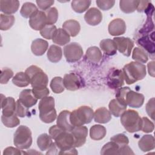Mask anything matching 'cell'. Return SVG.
Listing matches in <instances>:
<instances>
[{
  "label": "cell",
  "instance_id": "cell-1",
  "mask_svg": "<svg viewBox=\"0 0 155 155\" xmlns=\"http://www.w3.org/2000/svg\"><path fill=\"white\" fill-rule=\"evenodd\" d=\"M122 72L125 81L128 85L143 79L147 74L145 65L136 61L126 64L123 67Z\"/></svg>",
  "mask_w": 155,
  "mask_h": 155
},
{
  "label": "cell",
  "instance_id": "cell-2",
  "mask_svg": "<svg viewBox=\"0 0 155 155\" xmlns=\"http://www.w3.org/2000/svg\"><path fill=\"white\" fill-rule=\"evenodd\" d=\"M39 118L45 123L53 122L57 117L54 108V99L52 96H46L41 99L39 103Z\"/></svg>",
  "mask_w": 155,
  "mask_h": 155
},
{
  "label": "cell",
  "instance_id": "cell-3",
  "mask_svg": "<svg viewBox=\"0 0 155 155\" xmlns=\"http://www.w3.org/2000/svg\"><path fill=\"white\" fill-rule=\"evenodd\" d=\"M120 122L129 133L137 132L141 129L142 118L134 110H125L120 116Z\"/></svg>",
  "mask_w": 155,
  "mask_h": 155
},
{
  "label": "cell",
  "instance_id": "cell-4",
  "mask_svg": "<svg viewBox=\"0 0 155 155\" xmlns=\"http://www.w3.org/2000/svg\"><path fill=\"white\" fill-rule=\"evenodd\" d=\"M94 117V111L88 106H81L71 112L70 121L74 127L84 125L91 122Z\"/></svg>",
  "mask_w": 155,
  "mask_h": 155
},
{
  "label": "cell",
  "instance_id": "cell-5",
  "mask_svg": "<svg viewBox=\"0 0 155 155\" xmlns=\"http://www.w3.org/2000/svg\"><path fill=\"white\" fill-rule=\"evenodd\" d=\"M28 76L30 84L33 88L47 87L48 82V78L44 71L36 65H32L28 67L25 71Z\"/></svg>",
  "mask_w": 155,
  "mask_h": 155
},
{
  "label": "cell",
  "instance_id": "cell-6",
  "mask_svg": "<svg viewBox=\"0 0 155 155\" xmlns=\"http://www.w3.org/2000/svg\"><path fill=\"white\" fill-rule=\"evenodd\" d=\"M13 143L17 148L20 149L30 148L32 143L30 129L25 125L19 126L14 134Z\"/></svg>",
  "mask_w": 155,
  "mask_h": 155
},
{
  "label": "cell",
  "instance_id": "cell-7",
  "mask_svg": "<svg viewBox=\"0 0 155 155\" xmlns=\"http://www.w3.org/2000/svg\"><path fill=\"white\" fill-rule=\"evenodd\" d=\"M54 140V143L59 150V154H64L67 150L74 147V139L70 131H64L57 136Z\"/></svg>",
  "mask_w": 155,
  "mask_h": 155
},
{
  "label": "cell",
  "instance_id": "cell-8",
  "mask_svg": "<svg viewBox=\"0 0 155 155\" xmlns=\"http://www.w3.org/2000/svg\"><path fill=\"white\" fill-rule=\"evenodd\" d=\"M82 47L76 42L67 44L64 48V54L66 61L68 62H75L81 59L83 56Z\"/></svg>",
  "mask_w": 155,
  "mask_h": 155
},
{
  "label": "cell",
  "instance_id": "cell-9",
  "mask_svg": "<svg viewBox=\"0 0 155 155\" xmlns=\"http://www.w3.org/2000/svg\"><path fill=\"white\" fill-rule=\"evenodd\" d=\"M117 50L125 56H130L134 47L133 41L129 38L116 37L113 39Z\"/></svg>",
  "mask_w": 155,
  "mask_h": 155
},
{
  "label": "cell",
  "instance_id": "cell-10",
  "mask_svg": "<svg viewBox=\"0 0 155 155\" xmlns=\"http://www.w3.org/2000/svg\"><path fill=\"white\" fill-rule=\"evenodd\" d=\"M124 84V76L122 70L113 69L110 72L107 78V85L111 88L121 87Z\"/></svg>",
  "mask_w": 155,
  "mask_h": 155
},
{
  "label": "cell",
  "instance_id": "cell-11",
  "mask_svg": "<svg viewBox=\"0 0 155 155\" xmlns=\"http://www.w3.org/2000/svg\"><path fill=\"white\" fill-rule=\"evenodd\" d=\"M29 25L35 30H41L47 24V18L45 12L41 10H38L30 18Z\"/></svg>",
  "mask_w": 155,
  "mask_h": 155
},
{
  "label": "cell",
  "instance_id": "cell-12",
  "mask_svg": "<svg viewBox=\"0 0 155 155\" xmlns=\"http://www.w3.org/2000/svg\"><path fill=\"white\" fill-rule=\"evenodd\" d=\"M74 139V147H80L86 142V138L88 135V128L84 125L74 127L70 131Z\"/></svg>",
  "mask_w": 155,
  "mask_h": 155
},
{
  "label": "cell",
  "instance_id": "cell-13",
  "mask_svg": "<svg viewBox=\"0 0 155 155\" xmlns=\"http://www.w3.org/2000/svg\"><path fill=\"white\" fill-rule=\"evenodd\" d=\"M126 24L121 18H116L111 21L108 27L109 33L111 36H119L126 31Z\"/></svg>",
  "mask_w": 155,
  "mask_h": 155
},
{
  "label": "cell",
  "instance_id": "cell-14",
  "mask_svg": "<svg viewBox=\"0 0 155 155\" xmlns=\"http://www.w3.org/2000/svg\"><path fill=\"white\" fill-rule=\"evenodd\" d=\"M144 99V96L142 94L130 89L126 96V104L132 108H139L143 104Z\"/></svg>",
  "mask_w": 155,
  "mask_h": 155
},
{
  "label": "cell",
  "instance_id": "cell-15",
  "mask_svg": "<svg viewBox=\"0 0 155 155\" xmlns=\"http://www.w3.org/2000/svg\"><path fill=\"white\" fill-rule=\"evenodd\" d=\"M84 19L88 25L93 26L97 25L102 20V14L98 8L91 7L85 13Z\"/></svg>",
  "mask_w": 155,
  "mask_h": 155
},
{
  "label": "cell",
  "instance_id": "cell-16",
  "mask_svg": "<svg viewBox=\"0 0 155 155\" xmlns=\"http://www.w3.org/2000/svg\"><path fill=\"white\" fill-rule=\"evenodd\" d=\"M64 85L66 89L70 91H76L80 88L81 82L78 76L74 73H68L64 75Z\"/></svg>",
  "mask_w": 155,
  "mask_h": 155
},
{
  "label": "cell",
  "instance_id": "cell-17",
  "mask_svg": "<svg viewBox=\"0 0 155 155\" xmlns=\"http://www.w3.org/2000/svg\"><path fill=\"white\" fill-rule=\"evenodd\" d=\"M1 108L2 115L9 116L15 113L16 102L12 97H5L1 94Z\"/></svg>",
  "mask_w": 155,
  "mask_h": 155
},
{
  "label": "cell",
  "instance_id": "cell-18",
  "mask_svg": "<svg viewBox=\"0 0 155 155\" xmlns=\"http://www.w3.org/2000/svg\"><path fill=\"white\" fill-rule=\"evenodd\" d=\"M71 112L68 110L62 111L57 117V125L67 131H71L74 126L70 121Z\"/></svg>",
  "mask_w": 155,
  "mask_h": 155
},
{
  "label": "cell",
  "instance_id": "cell-19",
  "mask_svg": "<svg viewBox=\"0 0 155 155\" xmlns=\"http://www.w3.org/2000/svg\"><path fill=\"white\" fill-rule=\"evenodd\" d=\"M19 100L28 108L36 105L38 102V99L34 95L31 89L23 90L19 94Z\"/></svg>",
  "mask_w": 155,
  "mask_h": 155
},
{
  "label": "cell",
  "instance_id": "cell-20",
  "mask_svg": "<svg viewBox=\"0 0 155 155\" xmlns=\"http://www.w3.org/2000/svg\"><path fill=\"white\" fill-rule=\"evenodd\" d=\"M19 7V2L18 0H1V11L6 15H11L16 13Z\"/></svg>",
  "mask_w": 155,
  "mask_h": 155
},
{
  "label": "cell",
  "instance_id": "cell-21",
  "mask_svg": "<svg viewBox=\"0 0 155 155\" xmlns=\"http://www.w3.org/2000/svg\"><path fill=\"white\" fill-rule=\"evenodd\" d=\"M51 39L54 44L63 46L70 42V36L64 29L59 28L56 30Z\"/></svg>",
  "mask_w": 155,
  "mask_h": 155
},
{
  "label": "cell",
  "instance_id": "cell-22",
  "mask_svg": "<svg viewBox=\"0 0 155 155\" xmlns=\"http://www.w3.org/2000/svg\"><path fill=\"white\" fill-rule=\"evenodd\" d=\"M48 47V42L43 39L38 38L34 40L31 45L32 53L36 56H42L47 51Z\"/></svg>",
  "mask_w": 155,
  "mask_h": 155
},
{
  "label": "cell",
  "instance_id": "cell-23",
  "mask_svg": "<svg viewBox=\"0 0 155 155\" xmlns=\"http://www.w3.org/2000/svg\"><path fill=\"white\" fill-rule=\"evenodd\" d=\"M138 145L140 150L143 152L153 150L155 147L154 137L150 134L143 135L139 140Z\"/></svg>",
  "mask_w": 155,
  "mask_h": 155
},
{
  "label": "cell",
  "instance_id": "cell-24",
  "mask_svg": "<svg viewBox=\"0 0 155 155\" xmlns=\"http://www.w3.org/2000/svg\"><path fill=\"white\" fill-rule=\"evenodd\" d=\"M94 121L97 123L106 124L111 119V114L110 111L105 107L97 108L94 113Z\"/></svg>",
  "mask_w": 155,
  "mask_h": 155
},
{
  "label": "cell",
  "instance_id": "cell-25",
  "mask_svg": "<svg viewBox=\"0 0 155 155\" xmlns=\"http://www.w3.org/2000/svg\"><path fill=\"white\" fill-rule=\"evenodd\" d=\"M62 27L63 29L72 37L76 36L81 30L79 22L74 19H70L65 21L62 24Z\"/></svg>",
  "mask_w": 155,
  "mask_h": 155
},
{
  "label": "cell",
  "instance_id": "cell-26",
  "mask_svg": "<svg viewBox=\"0 0 155 155\" xmlns=\"http://www.w3.org/2000/svg\"><path fill=\"white\" fill-rule=\"evenodd\" d=\"M85 56L90 62L93 64L99 63L102 58V54L101 50L96 46L89 47L86 51Z\"/></svg>",
  "mask_w": 155,
  "mask_h": 155
},
{
  "label": "cell",
  "instance_id": "cell-27",
  "mask_svg": "<svg viewBox=\"0 0 155 155\" xmlns=\"http://www.w3.org/2000/svg\"><path fill=\"white\" fill-rule=\"evenodd\" d=\"M109 110L115 117L120 116L122 113L127 110V105L120 103L116 99H112L108 105Z\"/></svg>",
  "mask_w": 155,
  "mask_h": 155
},
{
  "label": "cell",
  "instance_id": "cell-28",
  "mask_svg": "<svg viewBox=\"0 0 155 155\" xmlns=\"http://www.w3.org/2000/svg\"><path fill=\"white\" fill-rule=\"evenodd\" d=\"M100 47L105 54L108 56L114 55L117 52L115 42L111 39H105L100 42Z\"/></svg>",
  "mask_w": 155,
  "mask_h": 155
},
{
  "label": "cell",
  "instance_id": "cell-29",
  "mask_svg": "<svg viewBox=\"0 0 155 155\" xmlns=\"http://www.w3.org/2000/svg\"><path fill=\"white\" fill-rule=\"evenodd\" d=\"M48 59L53 63L58 62L62 58V51L60 47L56 45H51L47 53Z\"/></svg>",
  "mask_w": 155,
  "mask_h": 155
},
{
  "label": "cell",
  "instance_id": "cell-30",
  "mask_svg": "<svg viewBox=\"0 0 155 155\" xmlns=\"http://www.w3.org/2000/svg\"><path fill=\"white\" fill-rule=\"evenodd\" d=\"M106 128L101 125H94L90 130V136L94 140L102 139L106 135Z\"/></svg>",
  "mask_w": 155,
  "mask_h": 155
},
{
  "label": "cell",
  "instance_id": "cell-31",
  "mask_svg": "<svg viewBox=\"0 0 155 155\" xmlns=\"http://www.w3.org/2000/svg\"><path fill=\"white\" fill-rule=\"evenodd\" d=\"M51 137L47 133H43L39 135L37 139V144L41 151L48 150L53 144Z\"/></svg>",
  "mask_w": 155,
  "mask_h": 155
},
{
  "label": "cell",
  "instance_id": "cell-32",
  "mask_svg": "<svg viewBox=\"0 0 155 155\" xmlns=\"http://www.w3.org/2000/svg\"><path fill=\"white\" fill-rule=\"evenodd\" d=\"M13 84L19 87H24L30 84V79L25 72H18L12 79Z\"/></svg>",
  "mask_w": 155,
  "mask_h": 155
},
{
  "label": "cell",
  "instance_id": "cell-33",
  "mask_svg": "<svg viewBox=\"0 0 155 155\" xmlns=\"http://www.w3.org/2000/svg\"><path fill=\"white\" fill-rule=\"evenodd\" d=\"M138 4V1L136 0H121L119 1V7L120 10L125 13H131L136 9Z\"/></svg>",
  "mask_w": 155,
  "mask_h": 155
},
{
  "label": "cell",
  "instance_id": "cell-34",
  "mask_svg": "<svg viewBox=\"0 0 155 155\" xmlns=\"http://www.w3.org/2000/svg\"><path fill=\"white\" fill-rule=\"evenodd\" d=\"M15 21V18L12 15L1 14L0 15V29L1 30H7L10 29Z\"/></svg>",
  "mask_w": 155,
  "mask_h": 155
},
{
  "label": "cell",
  "instance_id": "cell-35",
  "mask_svg": "<svg viewBox=\"0 0 155 155\" xmlns=\"http://www.w3.org/2000/svg\"><path fill=\"white\" fill-rule=\"evenodd\" d=\"M91 2V1L89 0H76L71 1V5L75 12L82 13L89 8Z\"/></svg>",
  "mask_w": 155,
  "mask_h": 155
},
{
  "label": "cell",
  "instance_id": "cell-36",
  "mask_svg": "<svg viewBox=\"0 0 155 155\" xmlns=\"http://www.w3.org/2000/svg\"><path fill=\"white\" fill-rule=\"evenodd\" d=\"M38 10V8L36 5L32 2H27L23 4L20 10V13L22 17L30 18Z\"/></svg>",
  "mask_w": 155,
  "mask_h": 155
},
{
  "label": "cell",
  "instance_id": "cell-37",
  "mask_svg": "<svg viewBox=\"0 0 155 155\" xmlns=\"http://www.w3.org/2000/svg\"><path fill=\"white\" fill-rule=\"evenodd\" d=\"M132 58L136 62L146 63L148 59V54L145 50L140 47H135L132 53Z\"/></svg>",
  "mask_w": 155,
  "mask_h": 155
},
{
  "label": "cell",
  "instance_id": "cell-38",
  "mask_svg": "<svg viewBox=\"0 0 155 155\" xmlns=\"http://www.w3.org/2000/svg\"><path fill=\"white\" fill-rule=\"evenodd\" d=\"M50 88L54 93H61L64 91L65 87L64 85L63 79L60 76L53 78L50 82Z\"/></svg>",
  "mask_w": 155,
  "mask_h": 155
},
{
  "label": "cell",
  "instance_id": "cell-39",
  "mask_svg": "<svg viewBox=\"0 0 155 155\" xmlns=\"http://www.w3.org/2000/svg\"><path fill=\"white\" fill-rule=\"evenodd\" d=\"M1 120L3 124L8 128L15 127L20 124V120L15 113L9 116H5L2 115Z\"/></svg>",
  "mask_w": 155,
  "mask_h": 155
},
{
  "label": "cell",
  "instance_id": "cell-40",
  "mask_svg": "<svg viewBox=\"0 0 155 155\" xmlns=\"http://www.w3.org/2000/svg\"><path fill=\"white\" fill-rule=\"evenodd\" d=\"M119 147L111 141L105 143L101 151V154H119Z\"/></svg>",
  "mask_w": 155,
  "mask_h": 155
},
{
  "label": "cell",
  "instance_id": "cell-41",
  "mask_svg": "<svg viewBox=\"0 0 155 155\" xmlns=\"http://www.w3.org/2000/svg\"><path fill=\"white\" fill-rule=\"evenodd\" d=\"M48 25L54 24L58 18V12L56 7H50L45 12Z\"/></svg>",
  "mask_w": 155,
  "mask_h": 155
},
{
  "label": "cell",
  "instance_id": "cell-42",
  "mask_svg": "<svg viewBox=\"0 0 155 155\" xmlns=\"http://www.w3.org/2000/svg\"><path fill=\"white\" fill-rule=\"evenodd\" d=\"M56 29V27L54 25L47 24L40 30V34L44 38L51 39Z\"/></svg>",
  "mask_w": 155,
  "mask_h": 155
},
{
  "label": "cell",
  "instance_id": "cell-43",
  "mask_svg": "<svg viewBox=\"0 0 155 155\" xmlns=\"http://www.w3.org/2000/svg\"><path fill=\"white\" fill-rule=\"evenodd\" d=\"M110 140L115 142L119 147L127 145L129 143L128 138L124 134H117L110 138Z\"/></svg>",
  "mask_w": 155,
  "mask_h": 155
},
{
  "label": "cell",
  "instance_id": "cell-44",
  "mask_svg": "<svg viewBox=\"0 0 155 155\" xmlns=\"http://www.w3.org/2000/svg\"><path fill=\"white\" fill-rule=\"evenodd\" d=\"M28 108L24 105L19 99L16 101L15 114L21 117H24L28 114Z\"/></svg>",
  "mask_w": 155,
  "mask_h": 155
},
{
  "label": "cell",
  "instance_id": "cell-45",
  "mask_svg": "<svg viewBox=\"0 0 155 155\" xmlns=\"http://www.w3.org/2000/svg\"><path fill=\"white\" fill-rule=\"evenodd\" d=\"M154 125L152 121H151L147 117H142V124H141V129L144 133H151L154 130Z\"/></svg>",
  "mask_w": 155,
  "mask_h": 155
},
{
  "label": "cell",
  "instance_id": "cell-46",
  "mask_svg": "<svg viewBox=\"0 0 155 155\" xmlns=\"http://www.w3.org/2000/svg\"><path fill=\"white\" fill-rule=\"evenodd\" d=\"M139 44L141 46H142L145 50V49L150 53H154V42H151V41L147 38V37H143L139 39Z\"/></svg>",
  "mask_w": 155,
  "mask_h": 155
},
{
  "label": "cell",
  "instance_id": "cell-47",
  "mask_svg": "<svg viewBox=\"0 0 155 155\" xmlns=\"http://www.w3.org/2000/svg\"><path fill=\"white\" fill-rule=\"evenodd\" d=\"M13 72L8 68H4L1 70L0 82L2 84H7L8 81L13 77Z\"/></svg>",
  "mask_w": 155,
  "mask_h": 155
},
{
  "label": "cell",
  "instance_id": "cell-48",
  "mask_svg": "<svg viewBox=\"0 0 155 155\" xmlns=\"http://www.w3.org/2000/svg\"><path fill=\"white\" fill-rule=\"evenodd\" d=\"M130 90V88L128 87H122L119 88L116 94V99L119 101L120 103L125 105L127 106L126 104V96L127 94V92Z\"/></svg>",
  "mask_w": 155,
  "mask_h": 155
},
{
  "label": "cell",
  "instance_id": "cell-49",
  "mask_svg": "<svg viewBox=\"0 0 155 155\" xmlns=\"http://www.w3.org/2000/svg\"><path fill=\"white\" fill-rule=\"evenodd\" d=\"M153 7L150 1H138L137 10L139 12L150 13L151 7Z\"/></svg>",
  "mask_w": 155,
  "mask_h": 155
},
{
  "label": "cell",
  "instance_id": "cell-50",
  "mask_svg": "<svg viewBox=\"0 0 155 155\" xmlns=\"http://www.w3.org/2000/svg\"><path fill=\"white\" fill-rule=\"evenodd\" d=\"M32 91L38 99H42L44 97L47 96L50 93L49 90L47 87L33 88Z\"/></svg>",
  "mask_w": 155,
  "mask_h": 155
},
{
  "label": "cell",
  "instance_id": "cell-51",
  "mask_svg": "<svg viewBox=\"0 0 155 155\" xmlns=\"http://www.w3.org/2000/svg\"><path fill=\"white\" fill-rule=\"evenodd\" d=\"M96 2L97 7L102 10H110L115 4V1L114 0H97Z\"/></svg>",
  "mask_w": 155,
  "mask_h": 155
},
{
  "label": "cell",
  "instance_id": "cell-52",
  "mask_svg": "<svg viewBox=\"0 0 155 155\" xmlns=\"http://www.w3.org/2000/svg\"><path fill=\"white\" fill-rule=\"evenodd\" d=\"M146 111L147 114L151 118L154 119V98L150 99L146 104Z\"/></svg>",
  "mask_w": 155,
  "mask_h": 155
},
{
  "label": "cell",
  "instance_id": "cell-53",
  "mask_svg": "<svg viewBox=\"0 0 155 155\" xmlns=\"http://www.w3.org/2000/svg\"><path fill=\"white\" fill-rule=\"evenodd\" d=\"M38 7L42 10L46 11L54 4V1L52 0H47V1H36Z\"/></svg>",
  "mask_w": 155,
  "mask_h": 155
},
{
  "label": "cell",
  "instance_id": "cell-54",
  "mask_svg": "<svg viewBox=\"0 0 155 155\" xmlns=\"http://www.w3.org/2000/svg\"><path fill=\"white\" fill-rule=\"evenodd\" d=\"M27 154V153L22 151L18 148H15L13 147H9L6 148L3 152V155H9V154Z\"/></svg>",
  "mask_w": 155,
  "mask_h": 155
},
{
  "label": "cell",
  "instance_id": "cell-55",
  "mask_svg": "<svg viewBox=\"0 0 155 155\" xmlns=\"http://www.w3.org/2000/svg\"><path fill=\"white\" fill-rule=\"evenodd\" d=\"M64 131H65V130H64L62 128H61L58 125H54L51 126L49 128V130H48L49 135L51 137V138L53 139H54L57 136H58L61 133H62Z\"/></svg>",
  "mask_w": 155,
  "mask_h": 155
},
{
  "label": "cell",
  "instance_id": "cell-56",
  "mask_svg": "<svg viewBox=\"0 0 155 155\" xmlns=\"http://www.w3.org/2000/svg\"><path fill=\"white\" fill-rule=\"evenodd\" d=\"M119 154H134L132 150L128 145L119 147Z\"/></svg>",
  "mask_w": 155,
  "mask_h": 155
},
{
  "label": "cell",
  "instance_id": "cell-57",
  "mask_svg": "<svg viewBox=\"0 0 155 155\" xmlns=\"http://www.w3.org/2000/svg\"><path fill=\"white\" fill-rule=\"evenodd\" d=\"M59 150L56 146V143L54 142L53 143L51 146L50 147V148L48 150L47 152L46 153V154H59Z\"/></svg>",
  "mask_w": 155,
  "mask_h": 155
},
{
  "label": "cell",
  "instance_id": "cell-58",
  "mask_svg": "<svg viewBox=\"0 0 155 155\" xmlns=\"http://www.w3.org/2000/svg\"><path fill=\"white\" fill-rule=\"evenodd\" d=\"M148 73L149 74L151 75V76L154 77V61H151L150 62L148 65Z\"/></svg>",
  "mask_w": 155,
  "mask_h": 155
}]
</instances>
